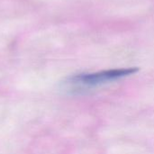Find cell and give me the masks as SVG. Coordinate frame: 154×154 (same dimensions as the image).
<instances>
[{
  "label": "cell",
  "instance_id": "6da1fadb",
  "mask_svg": "<svg viewBox=\"0 0 154 154\" xmlns=\"http://www.w3.org/2000/svg\"><path fill=\"white\" fill-rule=\"evenodd\" d=\"M137 71V68H122L102 70L94 73H83L70 78L68 83L72 88L76 89L91 88L105 83L123 79L125 77H128Z\"/></svg>",
  "mask_w": 154,
  "mask_h": 154
}]
</instances>
